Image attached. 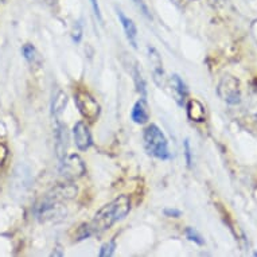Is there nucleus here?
I'll return each mask as SVG.
<instances>
[{"instance_id":"a211bd4d","label":"nucleus","mask_w":257,"mask_h":257,"mask_svg":"<svg viewBox=\"0 0 257 257\" xmlns=\"http://www.w3.org/2000/svg\"><path fill=\"white\" fill-rule=\"evenodd\" d=\"M186 237H187L190 241H193V242H195V244H198V245H203V242H205L202 236H201V234H199V233L193 228L186 229Z\"/></svg>"},{"instance_id":"f03ea898","label":"nucleus","mask_w":257,"mask_h":257,"mask_svg":"<svg viewBox=\"0 0 257 257\" xmlns=\"http://www.w3.org/2000/svg\"><path fill=\"white\" fill-rule=\"evenodd\" d=\"M77 187L73 185H59L49 191L37 207V217L41 222L53 221L57 217L63 218L66 215L65 206L69 201L76 198Z\"/></svg>"},{"instance_id":"f8f14e48","label":"nucleus","mask_w":257,"mask_h":257,"mask_svg":"<svg viewBox=\"0 0 257 257\" xmlns=\"http://www.w3.org/2000/svg\"><path fill=\"white\" fill-rule=\"evenodd\" d=\"M148 53H150V61L152 65V73H154V80L159 86H163V65H162V59H160L158 51L154 47H148Z\"/></svg>"},{"instance_id":"20e7f679","label":"nucleus","mask_w":257,"mask_h":257,"mask_svg":"<svg viewBox=\"0 0 257 257\" xmlns=\"http://www.w3.org/2000/svg\"><path fill=\"white\" fill-rule=\"evenodd\" d=\"M74 102L80 110L81 116L88 121H96L100 116V104L92 94L85 89H77L74 92Z\"/></svg>"},{"instance_id":"4be33fe9","label":"nucleus","mask_w":257,"mask_h":257,"mask_svg":"<svg viewBox=\"0 0 257 257\" xmlns=\"http://www.w3.org/2000/svg\"><path fill=\"white\" fill-rule=\"evenodd\" d=\"M165 214L167 215V217H173V218H178V217H181V215H182V211L181 210H177V209H166Z\"/></svg>"},{"instance_id":"dca6fc26","label":"nucleus","mask_w":257,"mask_h":257,"mask_svg":"<svg viewBox=\"0 0 257 257\" xmlns=\"http://www.w3.org/2000/svg\"><path fill=\"white\" fill-rule=\"evenodd\" d=\"M134 78H135L136 88H138V92L142 94V97H146L147 96V85H146V81H144L143 76H142V72L139 69L135 68V72H134Z\"/></svg>"},{"instance_id":"2eb2a0df","label":"nucleus","mask_w":257,"mask_h":257,"mask_svg":"<svg viewBox=\"0 0 257 257\" xmlns=\"http://www.w3.org/2000/svg\"><path fill=\"white\" fill-rule=\"evenodd\" d=\"M68 104V96L63 92H58L57 96L54 97V101H53V114H54V118L61 117L65 106Z\"/></svg>"},{"instance_id":"ddd939ff","label":"nucleus","mask_w":257,"mask_h":257,"mask_svg":"<svg viewBox=\"0 0 257 257\" xmlns=\"http://www.w3.org/2000/svg\"><path fill=\"white\" fill-rule=\"evenodd\" d=\"M187 114L193 121L201 122L206 117L205 106L198 101V100H190L187 104Z\"/></svg>"},{"instance_id":"6e6552de","label":"nucleus","mask_w":257,"mask_h":257,"mask_svg":"<svg viewBox=\"0 0 257 257\" xmlns=\"http://www.w3.org/2000/svg\"><path fill=\"white\" fill-rule=\"evenodd\" d=\"M73 136H74V143L80 151H86L93 144V139L89 128L84 121H78L73 126Z\"/></svg>"},{"instance_id":"aec40b11","label":"nucleus","mask_w":257,"mask_h":257,"mask_svg":"<svg viewBox=\"0 0 257 257\" xmlns=\"http://www.w3.org/2000/svg\"><path fill=\"white\" fill-rule=\"evenodd\" d=\"M90 6H92V10H93V13H94V17L97 18L98 22H102L101 10H100V6H98V0H90Z\"/></svg>"},{"instance_id":"6ab92c4d","label":"nucleus","mask_w":257,"mask_h":257,"mask_svg":"<svg viewBox=\"0 0 257 257\" xmlns=\"http://www.w3.org/2000/svg\"><path fill=\"white\" fill-rule=\"evenodd\" d=\"M185 156H186V163L189 167L193 165V158H191V147H190L189 139L185 140Z\"/></svg>"},{"instance_id":"9d476101","label":"nucleus","mask_w":257,"mask_h":257,"mask_svg":"<svg viewBox=\"0 0 257 257\" xmlns=\"http://www.w3.org/2000/svg\"><path fill=\"white\" fill-rule=\"evenodd\" d=\"M131 118L136 124H146L150 120V108L146 97H142L135 102L131 110Z\"/></svg>"},{"instance_id":"1a4fd4ad","label":"nucleus","mask_w":257,"mask_h":257,"mask_svg":"<svg viewBox=\"0 0 257 257\" xmlns=\"http://www.w3.org/2000/svg\"><path fill=\"white\" fill-rule=\"evenodd\" d=\"M117 17L120 19V23L122 26V30H124V34H125L128 42L134 49H138V29H136V25L134 23L131 18H128L125 14L122 13L121 10L117 9Z\"/></svg>"},{"instance_id":"423d86ee","label":"nucleus","mask_w":257,"mask_h":257,"mask_svg":"<svg viewBox=\"0 0 257 257\" xmlns=\"http://www.w3.org/2000/svg\"><path fill=\"white\" fill-rule=\"evenodd\" d=\"M59 171H61V174H62L63 177L70 178V179L82 177L85 174L84 160L81 159L78 155L65 156V158L61 160Z\"/></svg>"},{"instance_id":"412c9836","label":"nucleus","mask_w":257,"mask_h":257,"mask_svg":"<svg viewBox=\"0 0 257 257\" xmlns=\"http://www.w3.org/2000/svg\"><path fill=\"white\" fill-rule=\"evenodd\" d=\"M132 2H134V3H135V5L142 10V13H143L148 19H151V14H150V10H148L147 5L144 3V0H132Z\"/></svg>"},{"instance_id":"39448f33","label":"nucleus","mask_w":257,"mask_h":257,"mask_svg":"<svg viewBox=\"0 0 257 257\" xmlns=\"http://www.w3.org/2000/svg\"><path fill=\"white\" fill-rule=\"evenodd\" d=\"M218 96L230 105H236L241 101L240 82L232 76H225L218 85Z\"/></svg>"},{"instance_id":"9b49d317","label":"nucleus","mask_w":257,"mask_h":257,"mask_svg":"<svg viewBox=\"0 0 257 257\" xmlns=\"http://www.w3.org/2000/svg\"><path fill=\"white\" fill-rule=\"evenodd\" d=\"M171 88H173V96L174 100L177 101V104L179 106L185 105L186 97H187V88H186V84L183 82L181 77L178 74H174L173 78H171Z\"/></svg>"},{"instance_id":"0eeeda50","label":"nucleus","mask_w":257,"mask_h":257,"mask_svg":"<svg viewBox=\"0 0 257 257\" xmlns=\"http://www.w3.org/2000/svg\"><path fill=\"white\" fill-rule=\"evenodd\" d=\"M69 135L66 125L61 121V117L55 118V151L59 160H62L66 156L69 146Z\"/></svg>"},{"instance_id":"f3484780","label":"nucleus","mask_w":257,"mask_h":257,"mask_svg":"<svg viewBox=\"0 0 257 257\" xmlns=\"http://www.w3.org/2000/svg\"><path fill=\"white\" fill-rule=\"evenodd\" d=\"M114 249H116V242L114 240H110L108 242L102 245L100 248V252H98V256L100 257H110L114 253Z\"/></svg>"},{"instance_id":"4468645a","label":"nucleus","mask_w":257,"mask_h":257,"mask_svg":"<svg viewBox=\"0 0 257 257\" xmlns=\"http://www.w3.org/2000/svg\"><path fill=\"white\" fill-rule=\"evenodd\" d=\"M22 54H23L25 59L30 63V65L37 66V68H41V65H42V58H41V55H39V53L33 45L26 43L25 46L22 47Z\"/></svg>"},{"instance_id":"7ed1b4c3","label":"nucleus","mask_w":257,"mask_h":257,"mask_svg":"<svg viewBox=\"0 0 257 257\" xmlns=\"http://www.w3.org/2000/svg\"><path fill=\"white\" fill-rule=\"evenodd\" d=\"M144 148L148 155L160 160L171 159V152L169 150V140L156 124H150L143 131Z\"/></svg>"},{"instance_id":"f257e3e1","label":"nucleus","mask_w":257,"mask_h":257,"mask_svg":"<svg viewBox=\"0 0 257 257\" xmlns=\"http://www.w3.org/2000/svg\"><path fill=\"white\" fill-rule=\"evenodd\" d=\"M131 210V199L126 195H120L112 202L102 206L94 214L90 222L85 223L78 230V240L89 238L93 234H98L112 228L114 223L121 221Z\"/></svg>"}]
</instances>
